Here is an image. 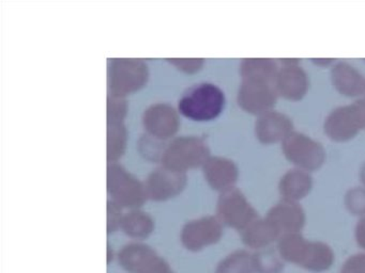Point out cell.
Listing matches in <instances>:
<instances>
[{
  "instance_id": "cell-7",
  "label": "cell",
  "mask_w": 365,
  "mask_h": 273,
  "mask_svg": "<svg viewBox=\"0 0 365 273\" xmlns=\"http://www.w3.org/2000/svg\"><path fill=\"white\" fill-rule=\"evenodd\" d=\"M365 126V104L352 105L334 111L329 117L326 130L334 140H348Z\"/></svg>"
},
{
  "instance_id": "cell-5",
  "label": "cell",
  "mask_w": 365,
  "mask_h": 273,
  "mask_svg": "<svg viewBox=\"0 0 365 273\" xmlns=\"http://www.w3.org/2000/svg\"><path fill=\"white\" fill-rule=\"evenodd\" d=\"M215 217H202L190 220L181 228L180 242L192 253H197L220 240L222 226Z\"/></svg>"
},
{
  "instance_id": "cell-4",
  "label": "cell",
  "mask_w": 365,
  "mask_h": 273,
  "mask_svg": "<svg viewBox=\"0 0 365 273\" xmlns=\"http://www.w3.org/2000/svg\"><path fill=\"white\" fill-rule=\"evenodd\" d=\"M148 80V68L142 60L115 59L108 70L110 95L123 97L142 89Z\"/></svg>"
},
{
  "instance_id": "cell-9",
  "label": "cell",
  "mask_w": 365,
  "mask_h": 273,
  "mask_svg": "<svg viewBox=\"0 0 365 273\" xmlns=\"http://www.w3.org/2000/svg\"><path fill=\"white\" fill-rule=\"evenodd\" d=\"M284 151L288 159L309 170L317 168L324 161L322 147L303 134H289L285 139Z\"/></svg>"
},
{
  "instance_id": "cell-13",
  "label": "cell",
  "mask_w": 365,
  "mask_h": 273,
  "mask_svg": "<svg viewBox=\"0 0 365 273\" xmlns=\"http://www.w3.org/2000/svg\"><path fill=\"white\" fill-rule=\"evenodd\" d=\"M120 230L135 241L145 240L155 230V220L148 213L133 209L123 215Z\"/></svg>"
},
{
  "instance_id": "cell-8",
  "label": "cell",
  "mask_w": 365,
  "mask_h": 273,
  "mask_svg": "<svg viewBox=\"0 0 365 273\" xmlns=\"http://www.w3.org/2000/svg\"><path fill=\"white\" fill-rule=\"evenodd\" d=\"M143 125L149 136L158 140H168L178 132V112L168 104L151 105L143 115Z\"/></svg>"
},
{
  "instance_id": "cell-1",
  "label": "cell",
  "mask_w": 365,
  "mask_h": 273,
  "mask_svg": "<svg viewBox=\"0 0 365 273\" xmlns=\"http://www.w3.org/2000/svg\"><path fill=\"white\" fill-rule=\"evenodd\" d=\"M225 106L224 92L212 83H198L187 89L178 102V112L187 119L208 122L217 119Z\"/></svg>"
},
{
  "instance_id": "cell-2",
  "label": "cell",
  "mask_w": 365,
  "mask_h": 273,
  "mask_svg": "<svg viewBox=\"0 0 365 273\" xmlns=\"http://www.w3.org/2000/svg\"><path fill=\"white\" fill-rule=\"evenodd\" d=\"M209 149L200 136H180L166 145L161 158L162 166L185 173L190 168L204 166Z\"/></svg>"
},
{
  "instance_id": "cell-17",
  "label": "cell",
  "mask_w": 365,
  "mask_h": 273,
  "mask_svg": "<svg viewBox=\"0 0 365 273\" xmlns=\"http://www.w3.org/2000/svg\"><path fill=\"white\" fill-rule=\"evenodd\" d=\"M127 130L123 123L108 124V159L110 164L118 160L125 153Z\"/></svg>"
},
{
  "instance_id": "cell-10",
  "label": "cell",
  "mask_w": 365,
  "mask_h": 273,
  "mask_svg": "<svg viewBox=\"0 0 365 273\" xmlns=\"http://www.w3.org/2000/svg\"><path fill=\"white\" fill-rule=\"evenodd\" d=\"M238 100L239 105L247 112L264 114L274 102V93L266 80L243 78Z\"/></svg>"
},
{
  "instance_id": "cell-21",
  "label": "cell",
  "mask_w": 365,
  "mask_h": 273,
  "mask_svg": "<svg viewBox=\"0 0 365 273\" xmlns=\"http://www.w3.org/2000/svg\"><path fill=\"white\" fill-rule=\"evenodd\" d=\"M363 179H365V168L363 170Z\"/></svg>"
},
{
  "instance_id": "cell-16",
  "label": "cell",
  "mask_w": 365,
  "mask_h": 273,
  "mask_svg": "<svg viewBox=\"0 0 365 273\" xmlns=\"http://www.w3.org/2000/svg\"><path fill=\"white\" fill-rule=\"evenodd\" d=\"M335 85L337 90L345 95H358L362 91H365V83L356 70L348 65H339L335 68L334 74Z\"/></svg>"
},
{
  "instance_id": "cell-12",
  "label": "cell",
  "mask_w": 365,
  "mask_h": 273,
  "mask_svg": "<svg viewBox=\"0 0 365 273\" xmlns=\"http://www.w3.org/2000/svg\"><path fill=\"white\" fill-rule=\"evenodd\" d=\"M202 171L209 185L223 192L232 189L238 176L234 162L222 157H209L202 166Z\"/></svg>"
},
{
  "instance_id": "cell-15",
  "label": "cell",
  "mask_w": 365,
  "mask_h": 273,
  "mask_svg": "<svg viewBox=\"0 0 365 273\" xmlns=\"http://www.w3.org/2000/svg\"><path fill=\"white\" fill-rule=\"evenodd\" d=\"M307 76L299 68H286L277 75V90L285 97L299 100L307 92Z\"/></svg>"
},
{
  "instance_id": "cell-6",
  "label": "cell",
  "mask_w": 365,
  "mask_h": 273,
  "mask_svg": "<svg viewBox=\"0 0 365 273\" xmlns=\"http://www.w3.org/2000/svg\"><path fill=\"white\" fill-rule=\"evenodd\" d=\"M144 185L148 200L165 202L183 191L187 185V175L161 166L149 175Z\"/></svg>"
},
{
  "instance_id": "cell-19",
  "label": "cell",
  "mask_w": 365,
  "mask_h": 273,
  "mask_svg": "<svg viewBox=\"0 0 365 273\" xmlns=\"http://www.w3.org/2000/svg\"><path fill=\"white\" fill-rule=\"evenodd\" d=\"M123 209L118 204L113 202L112 200L108 202V234H113L120 230L123 223Z\"/></svg>"
},
{
  "instance_id": "cell-14",
  "label": "cell",
  "mask_w": 365,
  "mask_h": 273,
  "mask_svg": "<svg viewBox=\"0 0 365 273\" xmlns=\"http://www.w3.org/2000/svg\"><path fill=\"white\" fill-rule=\"evenodd\" d=\"M289 119L277 113H264L256 126L258 138L262 142H275L289 136Z\"/></svg>"
},
{
  "instance_id": "cell-18",
  "label": "cell",
  "mask_w": 365,
  "mask_h": 273,
  "mask_svg": "<svg viewBox=\"0 0 365 273\" xmlns=\"http://www.w3.org/2000/svg\"><path fill=\"white\" fill-rule=\"evenodd\" d=\"M127 114V102L123 97L110 95L108 97V124L123 123Z\"/></svg>"
},
{
  "instance_id": "cell-11",
  "label": "cell",
  "mask_w": 365,
  "mask_h": 273,
  "mask_svg": "<svg viewBox=\"0 0 365 273\" xmlns=\"http://www.w3.org/2000/svg\"><path fill=\"white\" fill-rule=\"evenodd\" d=\"M160 257L161 255L150 245L134 241L123 245L116 258L125 272L146 273Z\"/></svg>"
},
{
  "instance_id": "cell-20",
  "label": "cell",
  "mask_w": 365,
  "mask_h": 273,
  "mask_svg": "<svg viewBox=\"0 0 365 273\" xmlns=\"http://www.w3.org/2000/svg\"><path fill=\"white\" fill-rule=\"evenodd\" d=\"M170 63L185 73H195L202 68V59H172Z\"/></svg>"
},
{
  "instance_id": "cell-3",
  "label": "cell",
  "mask_w": 365,
  "mask_h": 273,
  "mask_svg": "<svg viewBox=\"0 0 365 273\" xmlns=\"http://www.w3.org/2000/svg\"><path fill=\"white\" fill-rule=\"evenodd\" d=\"M108 191L113 202L130 210L140 209L148 200L144 183L116 162L108 166Z\"/></svg>"
}]
</instances>
